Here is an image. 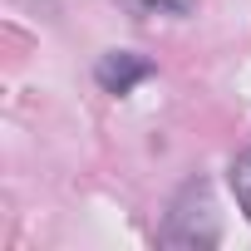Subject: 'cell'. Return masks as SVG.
<instances>
[{
    "instance_id": "obj_3",
    "label": "cell",
    "mask_w": 251,
    "mask_h": 251,
    "mask_svg": "<svg viewBox=\"0 0 251 251\" xmlns=\"http://www.w3.org/2000/svg\"><path fill=\"white\" fill-rule=\"evenodd\" d=\"M231 192H236V207H241L246 222H251V148L231 158Z\"/></svg>"
},
{
    "instance_id": "obj_4",
    "label": "cell",
    "mask_w": 251,
    "mask_h": 251,
    "mask_svg": "<svg viewBox=\"0 0 251 251\" xmlns=\"http://www.w3.org/2000/svg\"><path fill=\"white\" fill-rule=\"evenodd\" d=\"M133 10H138V15H153V10H158V15H187L192 0H133Z\"/></svg>"
},
{
    "instance_id": "obj_2",
    "label": "cell",
    "mask_w": 251,
    "mask_h": 251,
    "mask_svg": "<svg viewBox=\"0 0 251 251\" xmlns=\"http://www.w3.org/2000/svg\"><path fill=\"white\" fill-rule=\"evenodd\" d=\"M153 74V64L143 59V54H133V50H108L103 59H99V69H94V79H99V89L103 94H133L143 79Z\"/></svg>"
},
{
    "instance_id": "obj_1",
    "label": "cell",
    "mask_w": 251,
    "mask_h": 251,
    "mask_svg": "<svg viewBox=\"0 0 251 251\" xmlns=\"http://www.w3.org/2000/svg\"><path fill=\"white\" fill-rule=\"evenodd\" d=\"M158 241L163 246H217L222 241V222H217V207H212V187L202 177H192V182L177 187V197L163 212Z\"/></svg>"
}]
</instances>
